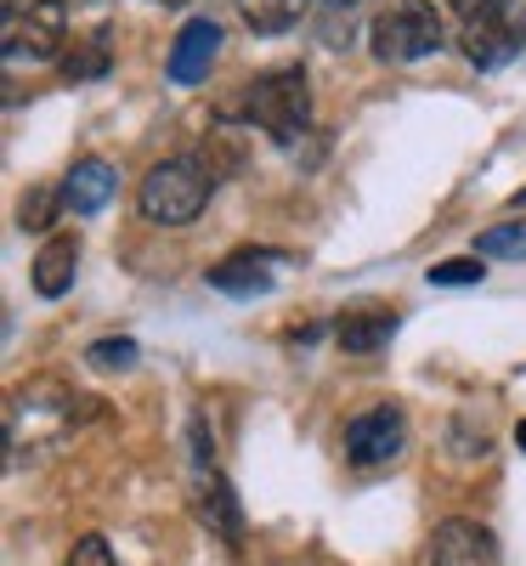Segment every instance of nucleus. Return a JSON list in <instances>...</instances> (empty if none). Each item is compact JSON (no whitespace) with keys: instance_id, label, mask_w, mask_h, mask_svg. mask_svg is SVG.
<instances>
[{"instance_id":"6e6552de","label":"nucleus","mask_w":526,"mask_h":566,"mask_svg":"<svg viewBox=\"0 0 526 566\" xmlns=\"http://www.w3.org/2000/svg\"><path fill=\"white\" fill-rule=\"evenodd\" d=\"M215 52H221V29L210 18H193V23L176 34V45H170V80L176 85H199L210 74Z\"/></svg>"},{"instance_id":"dca6fc26","label":"nucleus","mask_w":526,"mask_h":566,"mask_svg":"<svg viewBox=\"0 0 526 566\" xmlns=\"http://www.w3.org/2000/svg\"><path fill=\"white\" fill-rule=\"evenodd\" d=\"M63 69H69V80H103L108 74V29H97L80 52H69Z\"/></svg>"},{"instance_id":"f03ea898","label":"nucleus","mask_w":526,"mask_h":566,"mask_svg":"<svg viewBox=\"0 0 526 566\" xmlns=\"http://www.w3.org/2000/svg\"><path fill=\"white\" fill-rule=\"evenodd\" d=\"M312 119V91L301 69H272L250 85V125H261L277 148H295Z\"/></svg>"},{"instance_id":"5701e85b","label":"nucleus","mask_w":526,"mask_h":566,"mask_svg":"<svg viewBox=\"0 0 526 566\" xmlns=\"http://www.w3.org/2000/svg\"><path fill=\"white\" fill-rule=\"evenodd\" d=\"M159 7H187V0H159Z\"/></svg>"},{"instance_id":"393cba45","label":"nucleus","mask_w":526,"mask_h":566,"mask_svg":"<svg viewBox=\"0 0 526 566\" xmlns=\"http://www.w3.org/2000/svg\"><path fill=\"white\" fill-rule=\"evenodd\" d=\"M328 7H346V0H328Z\"/></svg>"},{"instance_id":"9b49d317","label":"nucleus","mask_w":526,"mask_h":566,"mask_svg":"<svg viewBox=\"0 0 526 566\" xmlns=\"http://www.w3.org/2000/svg\"><path fill=\"white\" fill-rule=\"evenodd\" d=\"M74 272H80V239L74 232H57V239H45V250L34 255V295H45V301H57V295H69L74 290Z\"/></svg>"},{"instance_id":"f8f14e48","label":"nucleus","mask_w":526,"mask_h":566,"mask_svg":"<svg viewBox=\"0 0 526 566\" xmlns=\"http://www.w3.org/2000/svg\"><path fill=\"white\" fill-rule=\"evenodd\" d=\"M266 261H272L266 250L227 255L221 266H210V290H221V295H266L272 290V266Z\"/></svg>"},{"instance_id":"20e7f679","label":"nucleus","mask_w":526,"mask_h":566,"mask_svg":"<svg viewBox=\"0 0 526 566\" xmlns=\"http://www.w3.org/2000/svg\"><path fill=\"white\" fill-rule=\"evenodd\" d=\"M459 45H464V57L475 69H504V63H515L526 52V12L515 7V0H498L493 12L464 23Z\"/></svg>"},{"instance_id":"f3484780","label":"nucleus","mask_w":526,"mask_h":566,"mask_svg":"<svg viewBox=\"0 0 526 566\" xmlns=\"http://www.w3.org/2000/svg\"><path fill=\"white\" fill-rule=\"evenodd\" d=\"M57 210H63V187H34V193L23 199V216H18V227H23V232H45Z\"/></svg>"},{"instance_id":"4468645a","label":"nucleus","mask_w":526,"mask_h":566,"mask_svg":"<svg viewBox=\"0 0 526 566\" xmlns=\"http://www.w3.org/2000/svg\"><path fill=\"white\" fill-rule=\"evenodd\" d=\"M312 0H238V12H244V23L255 34H283V29H295L306 18Z\"/></svg>"},{"instance_id":"b1692460","label":"nucleus","mask_w":526,"mask_h":566,"mask_svg":"<svg viewBox=\"0 0 526 566\" xmlns=\"http://www.w3.org/2000/svg\"><path fill=\"white\" fill-rule=\"evenodd\" d=\"M515 205H526V187H520V193H515Z\"/></svg>"},{"instance_id":"a211bd4d","label":"nucleus","mask_w":526,"mask_h":566,"mask_svg":"<svg viewBox=\"0 0 526 566\" xmlns=\"http://www.w3.org/2000/svg\"><path fill=\"white\" fill-rule=\"evenodd\" d=\"M91 368H103V374H114V368H136V340H97V346H91Z\"/></svg>"},{"instance_id":"7ed1b4c3","label":"nucleus","mask_w":526,"mask_h":566,"mask_svg":"<svg viewBox=\"0 0 526 566\" xmlns=\"http://www.w3.org/2000/svg\"><path fill=\"white\" fill-rule=\"evenodd\" d=\"M442 40H448V29H442V12L430 0H391L374 18V57L379 63H419Z\"/></svg>"},{"instance_id":"6ab92c4d","label":"nucleus","mask_w":526,"mask_h":566,"mask_svg":"<svg viewBox=\"0 0 526 566\" xmlns=\"http://www.w3.org/2000/svg\"><path fill=\"white\" fill-rule=\"evenodd\" d=\"M430 283H436V290H464V283H482V261H442V266H430Z\"/></svg>"},{"instance_id":"9d476101","label":"nucleus","mask_w":526,"mask_h":566,"mask_svg":"<svg viewBox=\"0 0 526 566\" xmlns=\"http://www.w3.org/2000/svg\"><path fill=\"white\" fill-rule=\"evenodd\" d=\"M114 187H119V176L103 159H80L63 176V216H97L114 199Z\"/></svg>"},{"instance_id":"39448f33","label":"nucleus","mask_w":526,"mask_h":566,"mask_svg":"<svg viewBox=\"0 0 526 566\" xmlns=\"http://www.w3.org/2000/svg\"><path fill=\"white\" fill-rule=\"evenodd\" d=\"M63 40H69V0H34V7L18 18L7 12V57H57L63 52Z\"/></svg>"},{"instance_id":"0eeeda50","label":"nucleus","mask_w":526,"mask_h":566,"mask_svg":"<svg viewBox=\"0 0 526 566\" xmlns=\"http://www.w3.org/2000/svg\"><path fill=\"white\" fill-rule=\"evenodd\" d=\"M430 560L436 566H504L493 527L470 522V515H453V522L436 527V538H430Z\"/></svg>"},{"instance_id":"412c9836","label":"nucleus","mask_w":526,"mask_h":566,"mask_svg":"<svg viewBox=\"0 0 526 566\" xmlns=\"http://www.w3.org/2000/svg\"><path fill=\"white\" fill-rule=\"evenodd\" d=\"M448 7H453V12H459V18L470 23V18H482V12H493L498 0H448Z\"/></svg>"},{"instance_id":"1a4fd4ad","label":"nucleus","mask_w":526,"mask_h":566,"mask_svg":"<svg viewBox=\"0 0 526 566\" xmlns=\"http://www.w3.org/2000/svg\"><path fill=\"white\" fill-rule=\"evenodd\" d=\"M391 335H397V312L391 306H351L340 323H334V340H340V352H351V357L386 352Z\"/></svg>"},{"instance_id":"423d86ee","label":"nucleus","mask_w":526,"mask_h":566,"mask_svg":"<svg viewBox=\"0 0 526 566\" xmlns=\"http://www.w3.org/2000/svg\"><path fill=\"white\" fill-rule=\"evenodd\" d=\"M408 442V419L386 402V408H368L346 424V459L357 470H374V464H391Z\"/></svg>"},{"instance_id":"2eb2a0df","label":"nucleus","mask_w":526,"mask_h":566,"mask_svg":"<svg viewBox=\"0 0 526 566\" xmlns=\"http://www.w3.org/2000/svg\"><path fill=\"white\" fill-rule=\"evenodd\" d=\"M475 250H482L487 261H526V216L520 221H504V227H487Z\"/></svg>"},{"instance_id":"ddd939ff","label":"nucleus","mask_w":526,"mask_h":566,"mask_svg":"<svg viewBox=\"0 0 526 566\" xmlns=\"http://www.w3.org/2000/svg\"><path fill=\"white\" fill-rule=\"evenodd\" d=\"M193 510H199V522H210L227 544H238V533H244V515H238V499H232V488H227L221 476H204V482L193 488Z\"/></svg>"},{"instance_id":"aec40b11","label":"nucleus","mask_w":526,"mask_h":566,"mask_svg":"<svg viewBox=\"0 0 526 566\" xmlns=\"http://www.w3.org/2000/svg\"><path fill=\"white\" fill-rule=\"evenodd\" d=\"M69 566H119V560L108 555V538H103V533H85V538L69 549Z\"/></svg>"},{"instance_id":"f257e3e1","label":"nucleus","mask_w":526,"mask_h":566,"mask_svg":"<svg viewBox=\"0 0 526 566\" xmlns=\"http://www.w3.org/2000/svg\"><path fill=\"white\" fill-rule=\"evenodd\" d=\"M215 193V170L193 154H176V159H159L148 176H141V216L159 221V227H187Z\"/></svg>"},{"instance_id":"4be33fe9","label":"nucleus","mask_w":526,"mask_h":566,"mask_svg":"<svg viewBox=\"0 0 526 566\" xmlns=\"http://www.w3.org/2000/svg\"><path fill=\"white\" fill-rule=\"evenodd\" d=\"M515 448H520V453H526V419H520V424H515Z\"/></svg>"}]
</instances>
